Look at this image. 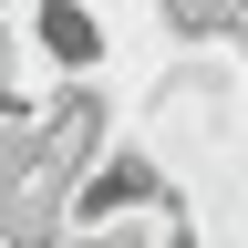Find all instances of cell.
Here are the masks:
<instances>
[{
  "mask_svg": "<svg viewBox=\"0 0 248 248\" xmlns=\"http://www.w3.org/2000/svg\"><path fill=\"white\" fill-rule=\"evenodd\" d=\"M145 114H155V145H166V155H176V145L207 155L217 135H228V73H217V62H176V73L155 83Z\"/></svg>",
  "mask_w": 248,
  "mask_h": 248,
  "instance_id": "1",
  "label": "cell"
},
{
  "mask_svg": "<svg viewBox=\"0 0 248 248\" xmlns=\"http://www.w3.org/2000/svg\"><path fill=\"white\" fill-rule=\"evenodd\" d=\"M31 42L62 62V83H83L93 62H104V21H93L83 0H31Z\"/></svg>",
  "mask_w": 248,
  "mask_h": 248,
  "instance_id": "2",
  "label": "cell"
},
{
  "mask_svg": "<svg viewBox=\"0 0 248 248\" xmlns=\"http://www.w3.org/2000/svg\"><path fill=\"white\" fill-rule=\"evenodd\" d=\"M166 248H197V238H186V217H176V238H166Z\"/></svg>",
  "mask_w": 248,
  "mask_h": 248,
  "instance_id": "3",
  "label": "cell"
}]
</instances>
